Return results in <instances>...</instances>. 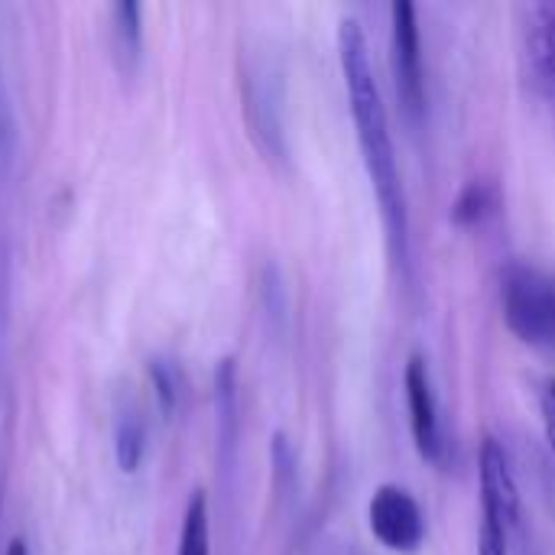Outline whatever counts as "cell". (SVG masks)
Segmentation results:
<instances>
[{
    "instance_id": "cell-1",
    "label": "cell",
    "mask_w": 555,
    "mask_h": 555,
    "mask_svg": "<svg viewBox=\"0 0 555 555\" xmlns=\"http://www.w3.org/2000/svg\"><path fill=\"white\" fill-rule=\"evenodd\" d=\"M338 59H341V75L348 88V107L354 117L358 130V146L364 156V169L371 176L380 218L387 228L390 254L403 263L410 250V215H406V195H403V179L397 166V150L390 137V120L387 107L380 98V85L374 78L371 65V49L367 39L358 26V20H341L338 26Z\"/></svg>"
},
{
    "instance_id": "cell-2",
    "label": "cell",
    "mask_w": 555,
    "mask_h": 555,
    "mask_svg": "<svg viewBox=\"0 0 555 555\" xmlns=\"http://www.w3.org/2000/svg\"><path fill=\"white\" fill-rule=\"evenodd\" d=\"M507 328L527 345H555V276L530 263L507 267L501 280Z\"/></svg>"
},
{
    "instance_id": "cell-3",
    "label": "cell",
    "mask_w": 555,
    "mask_h": 555,
    "mask_svg": "<svg viewBox=\"0 0 555 555\" xmlns=\"http://www.w3.org/2000/svg\"><path fill=\"white\" fill-rule=\"evenodd\" d=\"M390 65L393 85L403 114L420 124L426 111V72H423V42H420V20L410 0H397L390 7Z\"/></svg>"
},
{
    "instance_id": "cell-4",
    "label": "cell",
    "mask_w": 555,
    "mask_h": 555,
    "mask_svg": "<svg viewBox=\"0 0 555 555\" xmlns=\"http://www.w3.org/2000/svg\"><path fill=\"white\" fill-rule=\"evenodd\" d=\"M371 533L390 553H416L426 540V520L416 498L400 485H380L367 507Z\"/></svg>"
},
{
    "instance_id": "cell-5",
    "label": "cell",
    "mask_w": 555,
    "mask_h": 555,
    "mask_svg": "<svg viewBox=\"0 0 555 555\" xmlns=\"http://www.w3.org/2000/svg\"><path fill=\"white\" fill-rule=\"evenodd\" d=\"M481 524L507 537L520 527V491L498 439H485L481 446Z\"/></svg>"
},
{
    "instance_id": "cell-6",
    "label": "cell",
    "mask_w": 555,
    "mask_h": 555,
    "mask_svg": "<svg viewBox=\"0 0 555 555\" xmlns=\"http://www.w3.org/2000/svg\"><path fill=\"white\" fill-rule=\"evenodd\" d=\"M403 387H406V406H410V429H413V442L416 452L439 465L446 459V442H442V423H439V403H436V390H433V377L429 367L420 354L410 358L406 374H403Z\"/></svg>"
},
{
    "instance_id": "cell-7",
    "label": "cell",
    "mask_w": 555,
    "mask_h": 555,
    "mask_svg": "<svg viewBox=\"0 0 555 555\" xmlns=\"http://www.w3.org/2000/svg\"><path fill=\"white\" fill-rule=\"evenodd\" d=\"M527 59L533 85L555 104V3L527 7Z\"/></svg>"
},
{
    "instance_id": "cell-8",
    "label": "cell",
    "mask_w": 555,
    "mask_h": 555,
    "mask_svg": "<svg viewBox=\"0 0 555 555\" xmlns=\"http://www.w3.org/2000/svg\"><path fill=\"white\" fill-rule=\"evenodd\" d=\"M111 42L120 72H133L143 59V7L133 0H117L111 10Z\"/></svg>"
},
{
    "instance_id": "cell-9",
    "label": "cell",
    "mask_w": 555,
    "mask_h": 555,
    "mask_svg": "<svg viewBox=\"0 0 555 555\" xmlns=\"http://www.w3.org/2000/svg\"><path fill=\"white\" fill-rule=\"evenodd\" d=\"M176 555H211V520H208V498H205V491H195L189 498Z\"/></svg>"
},
{
    "instance_id": "cell-10",
    "label": "cell",
    "mask_w": 555,
    "mask_h": 555,
    "mask_svg": "<svg viewBox=\"0 0 555 555\" xmlns=\"http://www.w3.org/2000/svg\"><path fill=\"white\" fill-rule=\"evenodd\" d=\"M114 455H117V465L124 475H133L146 455V426L143 420L130 410V413H120L117 420V429H114Z\"/></svg>"
},
{
    "instance_id": "cell-11",
    "label": "cell",
    "mask_w": 555,
    "mask_h": 555,
    "mask_svg": "<svg viewBox=\"0 0 555 555\" xmlns=\"http://www.w3.org/2000/svg\"><path fill=\"white\" fill-rule=\"evenodd\" d=\"M150 380H153L159 410L169 416V413L176 410V403H179V374H176L172 361L153 358V361H150Z\"/></svg>"
},
{
    "instance_id": "cell-12",
    "label": "cell",
    "mask_w": 555,
    "mask_h": 555,
    "mask_svg": "<svg viewBox=\"0 0 555 555\" xmlns=\"http://www.w3.org/2000/svg\"><path fill=\"white\" fill-rule=\"evenodd\" d=\"M488 208H491V192L485 189V185H468L465 189V195L459 198V205H455V221L459 224H475V221H481L485 215H488Z\"/></svg>"
},
{
    "instance_id": "cell-13",
    "label": "cell",
    "mask_w": 555,
    "mask_h": 555,
    "mask_svg": "<svg viewBox=\"0 0 555 555\" xmlns=\"http://www.w3.org/2000/svg\"><path fill=\"white\" fill-rule=\"evenodd\" d=\"M478 555H511V537L481 524V546H478Z\"/></svg>"
},
{
    "instance_id": "cell-14",
    "label": "cell",
    "mask_w": 555,
    "mask_h": 555,
    "mask_svg": "<svg viewBox=\"0 0 555 555\" xmlns=\"http://www.w3.org/2000/svg\"><path fill=\"white\" fill-rule=\"evenodd\" d=\"M540 410H543V429H546V442H550V452L555 455V380H550V384L543 387Z\"/></svg>"
},
{
    "instance_id": "cell-15",
    "label": "cell",
    "mask_w": 555,
    "mask_h": 555,
    "mask_svg": "<svg viewBox=\"0 0 555 555\" xmlns=\"http://www.w3.org/2000/svg\"><path fill=\"white\" fill-rule=\"evenodd\" d=\"M7 555H29V546L16 537V540H10V546H7Z\"/></svg>"
}]
</instances>
